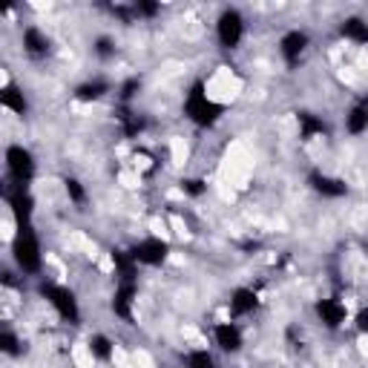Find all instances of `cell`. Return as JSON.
<instances>
[{
	"label": "cell",
	"mask_w": 368,
	"mask_h": 368,
	"mask_svg": "<svg viewBox=\"0 0 368 368\" xmlns=\"http://www.w3.org/2000/svg\"><path fill=\"white\" fill-rule=\"evenodd\" d=\"M345 130L351 132V136H363V132L368 130V107L365 104L351 107V112L345 115Z\"/></svg>",
	"instance_id": "obj_16"
},
{
	"label": "cell",
	"mask_w": 368,
	"mask_h": 368,
	"mask_svg": "<svg viewBox=\"0 0 368 368\" xmlns=\"http://www.w3.org/2000/svg\"><path fill=\"white\" fill-rule=\"evenodd\" d=\"M343 35L348 38V40H354V43H368V26L360 21V18H348L345 23H343Z\"/></svg>",
	"instance_id": "obj_20"
},
{
	"label": "cell",
	"mask_w": 368,
	"mask_h": 368,
	"mask_svg": "<svg viewBox=\"0 0 368 368\" xmlns=\"http://www.w3.org/2000/svg\"><path fill=\"white\" fill-rule=\"evenodd\" d=\"M216 345L233 354V351L242 348V331L233 322H222V326H216Z\"/></svg>",
	"instance_id": "obj_12"
},
{
	"label": "cell",
	"mask_w": 368,
	"mask_h": 368,
	"mask_svg": "<svg viewBox=\"0 0 368 368\" xmlns=\"http://www.w3.org/2000/svg\"><path fill=\"white\" fill-rule=\"evenodd\" d=\"M184 112L187 119L199 124V127H210L219 121V115H222V107L213 104V101L204 95V86L201 84H193V90H190L187 101H184Z\"/></svg>",
	"instance_id": "obj_3"
},
{
	"label": "cell",
	"mask_w": 368,
	"mask_h": 368,
	"mask_svg": "<svg viewBox=\"0 0 368 368\" xmlns=\"http://www.w3.org/2000/svg\"><path fill=\"white\" fill-rule=\"evenodd\" d=\"M136 282H121L119 291L112 297V311L119 314L121 319H130L132 317V299H136Z\"/></svg>",
	"instance_id": "obj_11"
},
{
	"label": "cell",
	"mask_w": 368,
	"mask_h": 368,
	"mask_svg": "<svg viewBox=\"0 0 368 368\" xmlns=\"http://www.w3.org/2000/svg\"><path fill=\"white\" fill-rule=\"evenodd\" d=\"M317 317L322 319L326 328H340L343 322L348 319V311L340 299H319L317 302Z\"/></svg>",
	"instance_id": "obj_9"
},
{
	"label": "cell",
	"mask_w": 368,
	"mask_h": 368,
	"mask_svg": "<svg viewBox=\"0 0 368 368\" xmlns=\"http://www.w3.org/2000/svg\"><path fill=\"white\" fill-rule=\"evenodd\" d=\"M6 167H9L12 182L29 184V182H32V175H35V158H32V153H29L26 147L12 144L6 150Z\"/></svg>",
	"instance_id": "obj_5"
},
{
	"label": "cell",
	"mask_w": 368,
	"mask_h": 368,
	"mask_svg": "<svg viewBox=\"0 0 368 368\" xmlns=\"http://www.w3.org/2000/svg\"><path fill=\"white\" fill-rule=\"evenodd\" d=\"M256 305H259L256 293L250 291V288H239V291H233V299H230V314H233V317H245V314L254 311Z\"/></svg>",
	"instance_id": "obj_14"
},
{
	"label": "cell",
	"mask_w": 368,
	"mask_h": 368,
	"mask_svg": "<svg viewBox=\"0 0 368 368\" xmlns=\"http://www.w3.org/2000/svg\"><path fill=\"white\" fill-rule=\"evenodd\" d=\"M64 187H66V196L75 201V204H84L86 201V193H84V184L78 179H64Z\"/></svg>",
	"instance_id": "obj_24"
},
{
	"label": "cell",
	"mask_w": 368,
	"mask_h": 368,
	"mask_svg": "<svg viewBox=\"0 0 368 368\" xmlns=\"http://www.w3.org/2000/svg\"><path fill=\"white\" fill-rule=\"evenodd\" d=\"M0 196L9 201L14 222H18V225H29V222H32L35 199H32V193H29V187H26V184H18V182H0Z\"/></svg>",
	"instance_id": "obj_4"
},
{
	"label": "cell",
	"mask_w": 368,
	"mask_h": 368,
	"mask_svg": "<svg viewBox=\"0 0 368 368\" xmlns=\"http://www.w3.org/2000/svg\"><path fill=\"white\" fill-rule=\"evenodd\" d=\"M305 49H308V35L299 32V29H293V32H288L282 40H279V52H282V58L288 64H297Z\"/></svg>",
	"instance_id": "obj_10"
},
{
	"label": "cell",
	"mask_w": 368,
	"mask_h": 368,
	"mask_svg": "<svg viewBox=\"0 0 368 368\" xmlns=\"http://www.w3.org/2000/svg\"><path fill=\"white\" fill-rule=\"evenodd\" d=\"M187 368H216V360L208 351H193V354L187 357Z\"/></svg>",
	"instance_id": "obj_23"
},
{
	"label": "cell",
	"mask_w": 368,
	"mask_h": 368,
	"mask_svg": "<svg viewBox=\"0 0 368 368\" xmlns=\"http://www.w3.org/2000/svg\"><path fill=\"white\" fill-rule=\"evenodd\" d=\"M110 93V86L104 81H90V84H81L78 90H75V98L78 101H98V98H104Z\"/></svg>",
	"instance_id": "obj_18"
},
{
	"label": "cell",
	"mask_w": 368,
	"mask_h": 368,
	"mask_svg": "<svg viewBox=\"0 0 368 368\" xmlns=\"http://www.w3.org/2000/svg\"><path fill=\"white\" fill-rule=\"evenodd\" d=\"M23 47H26L29 55H47V49H49V38L43 35L40 29L29 26L26 32H23Z\"/></svg>",
	"instance_id": "obj_15"
},
{
	"label": "cell",
	"mask_w": 368,
	"mask_h": 368,
	"mask_svg": "<svg viewBox=\"0 0 368 368\" xmlns=\"http://www.w3.org/2000/svg\"><path fill=\"white\" fill-rule=\"evenodd\" d=\"M365 322H368V311H360L357 314V328L360 331H365Z\"/></svg>",
	"instance_id": "obj_30"
},
{
	"label": "cell",
	"mask_w": 368,
	"mask_h": 368,
	"mask_svg": "<svg viewBox=\"0 0 368 368\" xmlns=\"http://www.w3.org/2000/svg\"><path fill=\"white\" fill-rule=\"evenodd\" d=\"M95 52H98L101 58H110V55H112V40H110V38H98V40H95Z\"/></svg>",
	"instance_id": "obj_27"
},
{
	"label": "cell",
	"mask_w": 368,
	"mask_h": 368,
	"mask_svg": "<svg viewBox=\"0 0 368 368\" xmlns=\"http://www.w3.org/2000/svg\"><path fill=\"white\" fill-rule=\"evenodd\" d=\"M299 130H302V138H314V136H326L328 124L319 121V119H314V115L302 112V115H299Z\"/></svg>",
	"instance_id": "obj_19"
},
{
	"label": "cell",
	"mask_w": 368,
	"mask_h": 368,
	"mask_svg": "<svg viewBox=\"0 0 368 368\" xmlns=\"http://www.w3.org/2000/svg\"><path fill=\"white\" fill-rule=\"evenodd\" d=\"M90 354H93L95 360H110V357H112V343H110V336L95 334L93 340H90Z\"/></svg>",
	"instance_id": "obj_21"
},
{
	"label": "cell",
	"mask_w": 368,
	"mask_h": 368,
	"mask_svg": "<svg viewBox=\"0 0 368 368\" xmlns=\"http://www.w3.org/2000/svg\"><path fill=\"white\" fill-rule=\"evenodd\" d=\"M144 130V121L141 119H136V115H124V132L132 138V136H138V132Z\"/></svg>",
	"instance_id": "obj_25"
},
{
	"label": "cell",
	"mask_w": 368,
	"mask_h": 368,
	"mask_svg": "<svg viewBox=\"0 0 368 368\" xmlns=\"http://www.w3.org/2000/svg\"><path fill=\"white\" fill-rule=\"evenodd\" d=\"M182 190H184V193H190V196H201L204 193V182L187 179V182H182Z\"/></svg>",
	"instance_id": "obj_26"
},
{
	"label": "cell",
	"mask_w": 368,
	"mask_h": 368,
	"mask_svg": "<svg viewBox=\"0 0 368 368\" xmlns=\"http://www.w3.org/2000/svg\"><path fill=\"white\" fill-rule=\"evenodd\" d=\"M0 354H6V357H18L21 354V340H18V334H12V331H0Z\"/></svg>",
	"instance_id": "obj_22"
},
{
	"label": "cell",
	"mask_w": 368,
	"mask_h": 368,
	"mask_svg": "<svg viewBox=\"0 0 368 368\" xmlns=\"http://www.w3.org/2000/svg\"><path fill=\"white\" fill-rule=\"evenodd\" d=\"M136 90H138V81H127V84L121 86V98H124V101H130L132 95H136Z\"/></svg>",
	"instance_id": "obj_28"
},
{
	"label": "cell",
	"mask_w": 368,
	"mask_h": 368,
	"mask_svg": "<svg viewBox=\"0 0 368 368\" xmlns=\"http://www.w3.org/2000/svg\"><path fill=\"white\" fill-rule=\"evenodd\" d=\"M38 293L55 308L61 319H66V322H78V319H81L78 299H75V293H72L69 288L55 285V282H40V285H38Z\"/></svg>",
	"instance_id": "obj_2"
},
{
	"label": "cell",
	"mask_w": 368,
	"mask_h": 368,
	"mask_svg": "<svg viewBox=\"0 0 368 368\" xmlns=\"http://www.w3.org/2000/svg\"><path fill=\"white\" fill-rule=\"evenodd\" d=\"M130 256L136 265H150V268H156V265H161L167 256H170V245L164 239H141L136 247L130 250Z\"/></svg>",
	"instance_id": "obj_6"
},
{
	"label": "cell",
	"mask_w": 368,
	"mask_h": 368,
	"mask_svg": "<svg viewBox=\"0 0 368 368\" xmlns=\"http://www.w3.org/2000/svg\"><path fill=\"white\" fill-rule=\"evenodd\" d=\"M0 107L12 110L14 115H23L26 112V98L21 93V86H14V84L0 86Z\"/></svg>",
	"instance_id": "obj_13"
},
{
	"label": "cell",
	"mask_w": 368,
	"mask_h": 368,
	"mask_svg": "<svg viewBox=\"0 0 368 368\" xmlns=\"http://www.w3.org/2000/svg\"><path fill=\"white\" fill-rule=\"evenodd\" d=\"M112 265H115V271H119L121 282H136V262H132L130 254H124V250H112Z\"/></svg>",
	"instance_id": "obj_17"
},
{
	"label": "cell",
	"mask_w": 368,
	"mask_h": 368,
	"mask_svg": "<svg viewBox=\"0 0 368 368\" xmlns=\"http://www.w3.org/2000/svg\"><path fill=\"white\" fill-rule=\"evenodd\" d=\"M308 184L326 199H343L348 193V184L343 179H334V175H326V173H311L308 175Z\"/></svg>",
	"instance_id": "obj_8"
},
{
	"label": "cell",
	"mask_w": 368,
	"mask_h": 368,
	"mask_svg": "<svg viewBox=\"0 0 368 368\" xmlns=\"http://www.w3.org/2000/svg\"><path fill=\"white\" fill-rule=\"evenodd\" d=\"M12 256L18 262V268L23 273H38L40 265H43V256H40V242L35 236L32 225H18V233L12 239Z\"/></svg>",
	"instance_id": "obj_1"
},
{
	"label": "cell",
	"mask_w": 368,
	"mask_h": 368,
	"mask_svg": "<svg viewBox=\"0 0 368 368\" xmlns=\"http://www.w3.org/2000/svg\"><path fill=\"white\" fill-rule=\"evenodd\" d=\"M156 12H158V3H138L136 6V14H147V18H153Z\"/></svg>",
	"instance_id": "obj_29"
},
{
	"label": "cell",
	"mask_w": 368,
	"mask_h": 368,
	"mask_svg": "<svg viewBox=\"0 0 368 368\" xmlns=\"http://www.w3.org/2000/svg\"><path fill=\"white\" fill-rule=\"evenodd\" d=\"M216 35H219V43H222L225 49L239 47V40H242V35H245L242 14H239L236 9L222 12V18H219V23H216Z\"/></svg>",
	"instance_id": "obj_7"
}]
</instances>
